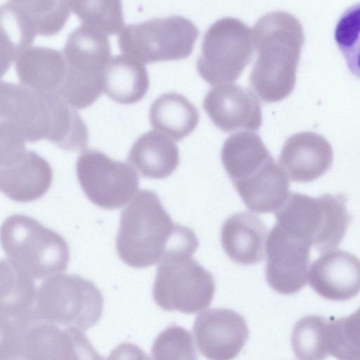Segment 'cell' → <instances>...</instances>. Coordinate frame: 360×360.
<instances>
[{
    "label": "cell",
    "instance_id": "cell-7",
    "mask_svg": "<svg viewBox=\"0 0 360 360\" xmlns=\"http://www.w3.org/2000/svg\"><path fill=\"white\" fill-rule=\"evenodd\" d=\"M192 255L170 250L161 259L153 297L162 309L193 314L210 304L215 290L212 276Z\"/></svg>",
    "mask_w": 360,
    "mask_h": 360
},
{
    "label": "cell",
    "instance_id": "cell-24",
    "mask_svg": "<svg viewBox=\"0 0 360 360\" xmlns=\"http://www.w3.org/2000/svg\"><path fill=\"white\" fill-rule=\"evenodd\" d=\"M272 158L261 137L249 131L231 135L221 150L222 164L232 182L250 176Z\"/></svg>",
    "mask_w": 360,
    "mask_h": 360
},
{
    "label": "cell",
    "instance_id": "cell-33",
    "mask_svg": "<svg viewBox=\"0 0 360 360\" xmlns=\"http://www.w3.org/2000/svg\"><path fill=\"white\" fill-rule=\"evenodd\" d=\"M103 90L102 75H90L75 70L68 65L64 82L57 94L75 109L93 104Z\"/></svg>",
    "mask_w": 360,
    "mask_h": 360
},
{
    "label": "cell",
    "instance_id": "cell-28",
    "mask_svg": "<svg viewBox=\"0 0 360 360\" xmlns=\"http://www.w3.org/2000/svg\"><path fill=\"white\" fill-rule=\"evenodd\" d=\"M68 3L82 25L105 34L120 33L124 29L121 0H68Z\"/></svg>",
    "mask_w": 360,
    "mask_h": 360
},
{
    "label": "cell",
    "instance_id": "cell-31",
    "mask_svg": "<svg viewBox=\"0 0 360 360\" xmlns=\"http://www.w3.org/2000/svg\"><path fill=\"white\" fill-rule=\"evenodd\" d=\"M328 319L309 315L301 318L295 325L291 335L292 350L298 359H323L329 354L326 344Z\"/></svg>",
    "mask_w": 360,
    "mask_h": 360
},
{
    "label": "cell",
    "instance_id": "cell-16",
    "mask_svg": "<svg viewBox=\"0 0 360 360\" xmlns=\"http://www.w3.org/2000/svg\"><path fill=\"white\" fill-rule=\"evenodd\" d=\"M333 153L329 142L317 133L295 134L285 142L279 163L297 182H309L324 174L330 167Z\"/></svg>",
    "mask_w": 360,
    "mask_h": 360
},
{
    "label": "cell",
    "instance_id": "cell-1",
    "mask_svg": "<svg viewBox=\"0 0 360 360\" xmlns=\"http://www.w3.org/2000/svg\"><path fill=\"white\" fill-rule=\"evenodd\" d=\"M195 234L176 224L154 191L142 189L122 211L116 249L120 258L135 268L148 267L170 250L194 253Z\"/></svg>",
    "mask_w": 360,
    "mask_h": 360
},
{
    "label": "cell",
    "instance_id": "cell-22",
    "mask_svg": "<svg viewBox=\"0 0 360 360\" xmlns=\"http://www.w3.org/2000/svg\"><path fill=\"white\" fill-rule=\"evenodd\" d=\"M103 91L112 100L122 104L139 102L146 94L149 77L141 61L126 55L111 58L103 73Z\"/></svg>",
    "mask_w": 360,
    "mask_h": 360
},
{
    "label": "cell",
    "instance_id": "cell-32",
    "mask_svg": "<svg viewBox=\"0 0 360 360\" xmlns=\"http://www.w3.org/2000/svg\"><path fill=\"white\" fill-rule=\"evenodd\" d=\"M334 38L349 70L360 78V3L347 8L340 16Z\"/></svg>",
    "mask_w": 360,
    "mask_h": 360
},
{
    "label": "cell",
    "instance_id": "cell-29",
    "mask_svg": "<svg viewBox=\"0 0 360 360\" xmlns=\"http://www.w3.org/2000/svg\"><path fill=\"white\" fill-rule=\"evenodd\" d=\"M326 344L328 354L337 359L360 360V307L347 316L328 319Z\"/></svg>",
    "mask_w": 360,
    "mask_h": 360
},
{
    "label": "cell",
    "instance_id": "cell-26",
    "mask_svg": "<svg viewBox=\"0 0 360 360\" xmlns=\"http://www.w3.org/2000/svg\"><path fill=\"white\" fill-rule=\"evenodd\" d=\"M0 315H14L34 307L32 277L9 258L1 261Z\"/></svg>",
    "mask_w": 360,
    "mask_h": 360
},
{
    "label": "cell",
    "instance_id": "cell-10",
    "mask_svg": "<svg viewBox=\"0 0 360 360\" xmlns=\"http://www.w3.org/2000/svg\"><path fill=\"white\" fill-rule=\"evenodd\" d=\"M56 92H44L22 84L1 82L0 117L15 126L30 143L54 141L65 105Z\"/></svg>",
    "mask_w": 360,
    "mask_h": 360
},
{
    "label": "cell",
    "instance_id": "cell-5",
    "mask_svg": "<svg viewBox=\"0 0 360 360\" xmlns=\"http://www.w3.org/2000/svg\"><path fill=\"white\" fill-rule=\"evenodd\" d=\"M1 241L8 258L32 278L63 272L69 263L70 250L65 239L25 214H13L4 221Z\"/></svg>",
    "mask_w": 360,
    "mask_h": 360
},
{
    "label": "cell",
    "instance_id": "cell-17",
    "mask_svg": "<svg viewBox=\"0 0 360 360\" xmlns=\"http://www.w3.org/2000/svg\"><path fill=\"white\" fill-rule=\"evenodd\" d=\"M53 179L49 163L37 153L25 151L15 161L0 166V189L20 202L35 200L49 190Z\"/></svg>",
    "mask_w": 360,
    "mask_h": 360
},
{
    "label": "cell",
    "instance_id": "cell-34",
    "mask_svg": "<svg viewBox=\"0 0 360 360\" xmlns=\"http://www.w3.org/2000/svg\"><path fill=\"white\" fill-rule=\"evenodd\" d=\"M151 353L155 359H196L198 358L191 334L185 328L172 326L155 338Z\"/></svg>",
    "mask_w": 360,
    "mask_h": 360
},
{
    "label": "cell",
    "instance_id": "cell-35",
    "mask_svg": "<svg viewBox=\"0 0 360 360\" xmlns=\"http://www.w3.org/2000/svg\"><path fill=\"white\" fill-rule=\"evenodd\" d=\"M0 138V166L15 161L25 153L27 140L21 131L11 122L1 120Z\"/></svg>",
    "mask_w": 360,
    "mask_h": 360
},
{
    "label": "cell",
    "instance_id": "cell-4",
    "mask_svg": "<svg viewBox=\"0 0 360 360\" xmlns=\"http://www.w3.org/2000/svg\"><path fill=\"white\" fill-rule=\"evenodd\" d=\"M275 212L276 224L290 235L303 240L323 253L342 242L350 216L341 194L313 198L291 193Z\"/></svg>",
    "mask_w": 360,
    "mask_h": 360
},
{
    "label": "cell",
    "instance_id": "cell-8",
    "mask_svg": "<svg viewBox=\"0 0 360 360\" xmlns=\"http://www.w3.org/2000/svg\"><path fill=\"white\" fill-rule=\"evenodd\" d=\"M198 36L190 20L172 15L127 25L119 35L118 45L124 54L151 63L188 57Z\"/></svg>",
    "mask_w": 360,
    "mask_h": 360
},
{
    "label": "cell",
    "instance_id": "cell-11",
    "mask_svg": "<svg viewBox=\"0 0 360 360\" xmlns=\"http://www.w3.org/2000/svg\"><path fill=\"white\" fill-rule=\"evenodd\" d=\"M76 171L84 193L100 207L119 208L137 193L139 177L134 167L101 151L84 150L77 159Z\"/></svg>",
    "mask_w": 360,
    "mask_h": 360
},
{
    "label": "cell",
    "instance_id": "cell-3",
    "mask_svg": "<svg viewBox=\"0 0 360 360\" xmlns=\"http://www.w3.org/2000/svg\"><path fill=\"white\" fill-rule=\"evenodd\" d=\"M0 360L98 359L83 331L40 318L34 307L22 313L0 315Z\"/></svg>",
    "mask_w": 360,
    "mask_h": 360
},
{
    "label": "cell",
    "instance_id": "cell-9",
    "mask_svg": "<svg viewBox=\"0 0 360 360\" xmlns=\"http://www.w3.org/2000/svg\"><path fill=\"white\" fill-rule=\"evenodd\" d=\"M252 54L249 27L238 18H223L210 25L204 36L197 70L212 85L234 82Z\"/></svg>",
    "mask_w": 360,
    "mask_h": 360
},
{
    "label": "cell",
    "instance_id": "cell-12",
    "mask_svg": "<svg viewBox=\"0 0 360 360\" xmlns=\"http://www.w3.org/2000/svg\"><path fill=\"white\" fill-rule=\"evenodd\" d=\"M311 247L274 224L266 243L265 276L272 289L281 294L291 295L305 285Z\"/></svg>",
    "mask_w": 360,
    "mask_h": 360
},
{
    "label": "cell",
    "instance_id": "cell-23",
    "mask_svg": "<svg viewBox=\"0 0 360 360\" xmlns=\"http://www.w3.org/2000/svg\"><path fill=\"white\" fill-rule=\"evenodd\" d=\"M63 53L70 68L90 75L103 74L111 59L106 34L84 25L69 34Z\"/></svg>",
    "mask_w": 360,
    "mask_h": 360
},
{
    "label": "cell",
    "instance_id": "cell-30",
    "mask_svg": "<svg viewBox=\"0 0 360 360\" xmlns=\"http://www.w3.org/2000/svg\"><path fill=\"white\" fill-rule=\"evenodd\" d=\"M34 23L37 34L49 37L58 33L69 15L68 0H8Z\"/></svg>",
    "mask_w": 360,
    "mask_h": 360
},
{
    "label": "cell",
    "instance_id": "cell-6",
    "mask_svg": "<svg viewBox=\"0 0 360 360\" xmlns=\"http://www.w3.org/2000/svg\"><path fill=\"white\" fill-rule=\"evenodd\" d=\"M103 307L101 292L91 281L60 273L43 281L37 290L34 304L40 318L83 332L98 322Z\"/></svg>",
    "mask_w": 360,
    "mask_h": 360
},
{
    "label": "cell",
    "instance_id": "cell-2",
    "mask_svg": "<svg viewBox=\"0 0 360 360\" xmlns=\"http://www.w3.org/2000/svg\"><path fill=\"white\" fill-rule=\"evenodd\" d=\"M252 36L257 58L250 75V88L264 102L280 101L290 96L295 84L298 23L285 12L268 13L253 25Z\"/></svg>",
    "mask_w": 360,
    "mask_h": 360
},
{
    "label": "cell",
    "instance_id": "cell-27",
    "mask_svg": "<svg viewBox=\"0 0 360 360\" xmlns=\"http://www.w3.org/2000/svg\"><path fill=\"white\" fill-rule=\"evenodd\" d=\"M37 34L32 21L15 6L9 2L1 6L2 72L19 53L31 46Z\"/></svg>",
    "mask_w": 360,
    "mask_h": 360
},
{
    "label": "cell",
    "instance_id": "cell-13",
    "mask_svg": "<svg viewBox=\"0 0 360 360\" xmlns=\"http://www.w3.org/2000/svg\"><path fill=\"white\" fill-rule=\"evenodd\" d=\"M193 330L201 354L214 360H227L236 356L249 335L246 322L241 315L221 308L200 314Z\"/></svg>",
    "mask_w": 360,
    "mask_h": 360
},
{
    "label": "cell",
    "instance_id": "cell-15",
    "mask_svg": "<svg viewBox=\"0 0 360 360\" xmlns=\"http://www.w3.org/2000/svg\"><path fill=\"white\" fill-rule=\"evenodd\" d=\"M307 281L327 300H350L360 292V259L341 250L325 252L309 268Z\"/></svg>",
    "mask_w": 360,
    "mask_h": 360
},
{
    "label": "cell",
    "instance_id": "cell-25",
    "mask_svg": "<svg viewBox=\"0 0 360 360\" xmlns=\"http://www.w3.org/2000/svg\"><path fill=\"white\" fill-rule=\"evenodd\" d=\"M149 118L153 129L176 141H181L195 129L199 113L196 107L184 96L169 92L153 101Z\"/></svg>",
    "mask_w": 360,
    "mask_h": 360
},
{
    "label": "cell",
    "instance_id": "cell-21",
    "mask_svg": "<svg viewBox=\"0 0 360 360\" xmlns=\"http://www.w3.org/2000/svg\"><path fill=\"white\" fill-rule=\"evenodd\" d=\"M128 161L144 177L162 179L179 164V151L167 135L156 130L143 134L133 144Z\"/></svg>",
    "mask_w": 360,
    "mask_h": 360
},
{
    "label": "cell",
    "instance_id": "cell-19",
    "mask_svg": "<svg viewBox=\"0 0 360 360\" xmlns=\"http://www.w3.org/2000/svg\"><path fill=\"white\" fill-rule=\"evenodd\" d=\"M267 240L265 224L257 215L240 212L224 223L221 240L229 257L239 264L252 265L264 259Z\"/></svg>",
    "mask_w": 360,
    "mask_h": 360
},
{
    "label": "cell",
    "instance_id": "cell-20",
    "mask_svg": "<svg viewBox=\"0 0 360 360\" xmlns=\"http://www.w3.org/2000/svg\"><path fill=\"white\" fill-rule=\"evenodd\" d=\"M14 65L22 84L44 92L57 93L68 70L63 53L44 46L24 49L15 58Z\"/></svg>",
    "mask_w": 360,
    "mask_h": 360
},
{
    "label": "cell",
    "instance_id": "cell-14",
    "mask_svg": "<svg viewBox=\"0 0 360 360\" xmlns=\"http://www.w3.org/2000/svg\"><path fill=\"white\" fill-rule=\"evenodd\" d=\"M202 105L215 126L224 132L238 129L257 131L262 122L257 97L236 84H224L211 89L205 96Z\"/></svg>",
    "mask_w": 360,
    "mask_h": 360
},
{
    "label": "cell",
    "instance_id": "cell-18",
    "mask_svg": "<svg viewBox=\"0 0 360 360\" xmlns=\"http://www.w3.org/2000/svg\"><path fill=\"white\" fill-rule=\"evenodd\" d=\"M233 184L246 207L258 213L276 211L290 194L288 176L274 158L250 176Z\"/></svg>",
    "mask_w": 360,
    "mask_h": 360
}]
</instances>
